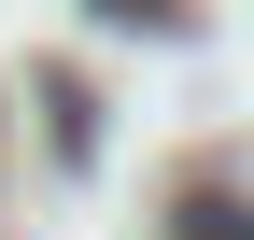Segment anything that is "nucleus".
<instances>
[{
	"label": "nucleus",
	"mask_w": 254,
	"mask_h": 240,
	"mask_svg": "<svg viewBox=\"0 0 254 240\" xmlns=\"http://www.w3.org/2000/svg\"><path fill=\"white\" fill-rule=\"evenodd\" d=\"M184 240H254V212H226V198H198V212H184Z\"/></svg>",
	"instance_id": "obj_2"
},
{
	"label": "nucleus",
	"mask_w": 254,
	"mask_h": 240,
	"mask_svg": "<svg viewBox=\"0 0 254 240\" xmlns=\"http://www.w3.org/2000/svg\"><path fill=\"white\" fill-rule=\"evenodd\" d=\"M85 14H113V28H184V0H85Z\"/></svg>",
	"instance_id": "obj_1"
}]
</instances>
